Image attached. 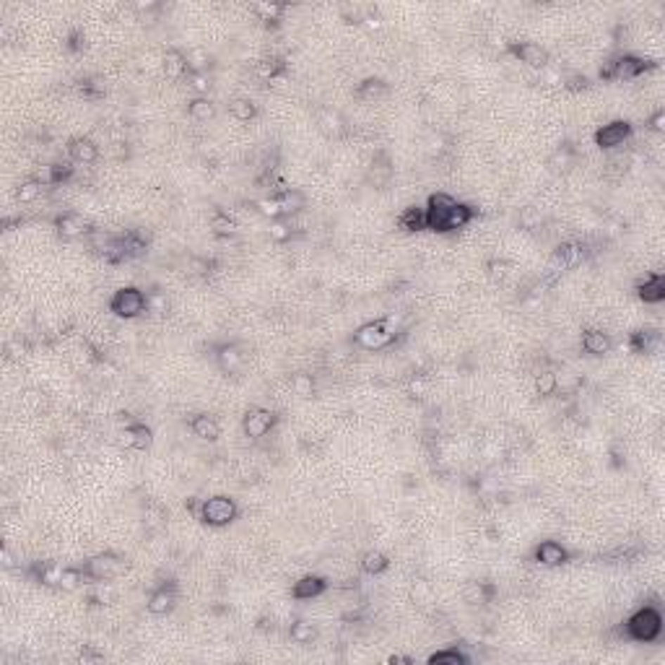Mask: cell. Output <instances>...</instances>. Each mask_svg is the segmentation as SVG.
<instances>
[{"instance_id": "cell-52", "label": "cell", "mask_w": 665, "mask_h": 665, "mask_svg": "<svg viewBox=\"0 0 665 665\" xmlns=\"http://www.w3.org/2000/svg\"><path fill=\"white\" fill-rule=\"evenodd\" d=\"M167 309H169L167 297L159 294V291H151V294H148V312H151V315H167ZM148 312H146V315H148Z\"/></svg>"}, {"instance_id": "cell-16", "label": "cell", "mask_w": 665, "mask_h": 665, "mask_svg": "<svg viewBox=\"0 0 665 665\" xmlns=\"http://www.w3.org/2000/svg\"><path fill=\"white\" fill-rule=\"evenodd\" d=\"M328 588H330V582L325 580V577H320V574H307V577L294 582L291 598H294V600H315V598L325 595Z\"/></svg>"}, {"instance_id": "cell-47", "label": "cell", "mask_w": 665, "mask_h": 665, "mask_svg": "<svg viewBox=\"0 0 665 665\" xmlns=\"http://www.w3.org/2000/svg\"><path fill=\"white\" fill-rule=\"evenodd\" d=\"M73 174H76V167H73V162H55L52 164V188H58V185H65V182H70L73 179Z\"/></svg>"}, {"instance_id": "cell-36", "label": "cell", "mask_w": 665, "mask_h": 665, "mask_svg": "<svg viewBox=\"0 0 665 665\" xmlns=\"http://www.w3.org/2000/svg\"><path fill=\"white\" fill-rule=\"evenodd\" d=\"M387 569H390V559H387L382 551H367V554L361 556V572H364V574L377 577V574H382V572Z\"/></svg>"}, {"instance_id": "cell-43", "label": "cell", "mask_w": 665, "mask_h": 665, "mask_svg": "<svg viewBox=\"0 0 665 665\" xmlns=\"http://www.w3.org/2000/svg\"><path fill=\"white\" fill-rule=\"evenodd\" d=\"M44 190H47V188H44L42 182H37L34 177H29V179H24V182L18 185L16 198L21 200V203H34V200H37L39 195H42Z\"/></svg>"}, {"instance_id": "cell-6", "label": "cell", "mask_w": 665, "mask_h": 665, "mask_svg": "<svg viewBox=\"0 0 665 665\" xmlns=\"http://www.w3.org/2000/svg\"><path fill=\"white\" fill-rule=\"evenodd\" d=\"M276 421H278V416H276L271 408L252 406V408L245 413V418H242V432H245V437H250V439H263V437H268L276 429Z\"/></svg>"}, {"instance_id": "cell-53", "label": "cell", "mask_w": 665, "mask_h": 665, "mask_svg": "<svg viewBox=\"0 0 665 665\" xmlns=\"http://www.w3.org/2000/svg\"><path fill=\"white\" fill-rule=\"evenodd\" d=\"M188 84L193 86L200 96L208 94V89H211V73H208V70H205V73H188Z\"/></svg>"}, {"instance_id": "cell-44", "label": "cell", "mask_w": 665, "mask_h": 665, "mask_svg": "<svg viewBox=\"0 0 665 665\" xmlns=\"http://www.w3.org/2000/svg\"><path fill=\"white\" fill-rule=\"evenodd\" d=\"M86 574L81 567H65L63 569V577H60V590H65V593H73V590H78L81 585H84Z\"/></svg>"}, {"instance_id": "cell-5", "label": "cell", "mask_w": 665, "mask_h": 665, "mask_svg": "<svg viewBox=\"0 0 665 665\" xmlns=\"http://www.w3.org/2000/svg\"><path fill=\"white\" fill-rule=\"evenodd\" d=\"M237 515H239L237 502H234L231 496L219 494V496L203 499L198 520H203L205 525H211V528H226V525H231V522L237 520Z\"/></svg>"}, {"instance_id": "cell-61", "label": "cell", "mask_w": 665, "mask_h": 665, "mask_svg": "<svg viewBox=\"0 0 665 665\" xmlns=\"http://www.w3.org/2000/svg\"><path fill=\"white\" fill-rule=\"evenodd\" d=\"M390 663H413V657H408V655H392V657H390Z\"/></svg>"}, {"instance_id": "cell-55", "label": "cell", "mask_w": 665, "mask_h": 665, "mask_svg": "<svg viewBox=\"0 0 665 665\" xmlns=\"http://www.w3.org/2000/svg\"><path fill=\"white\" fill-rule=\"evenodd\" d=\"M598 78L608 84V81H616V58H608L600 68H598Z\"/></svg>"}, {"instance_id": "cell-26", "label": "cell", "mask_w": 665, "mask_h": 665, "mask_svg": "<svg viewBox=\"0 0 665 665\" xmlns=\"http://www.w3.org/2000/svg\"><path fill=\"white\" fill-rule=\"evenodd\" d=\"M356 99H361V102H380V99H385V96L390 94V86L385 84L382 78H367V81H361V84L356 86Z\"/></svg>"}, {"instance_id": "cell-15", "label": "cell", "mask_w": 665, "mask_h": 665, "mask_svg": "<svg viewBox=\"0 0 665 665\" xmlns=\"http://www.w3.org/2000/svg\"><path fill=\"white\" fill-rule=\"evenodd\" d=\"M533 559L541 567H562V564L569 562V551L559 541H541L533 551Z\"/></svg>"}, {"instance_id": "cell-14", "label": "cell", "mask_w": 665, "mask_h": 665, "mask_svg": "<svg viewBox=\"0 0 665 665\" xmlns=\"http://www.w3.org/2000/svg\"><path fill=\"white\" fill-rule=\"evenodd\" d=\"M582 255H585V250H582L580 242H564V245H559V247L554 250V255H551V260H548L546 271H551V273L567 271V268L580 263Z\"/></svg>"}, {"instance_id": "cell-59", "label": "cell", "mask_w": 665, "mask_h": 665, "mask_svg": "<svg viewBox=\"0 0 665 665\" xmlns=\"http://www.w3.org/2000/svg\"><path fill=\"white\" fill-rule=\"evenodd\" d=\"M86 47V37L81 34V32H73V34L68 37V50L70 52H81Z\"/></svg>"}, {"instance_id": "cell-34", "label": "cell", "mask_w": 665, "mask_h": 665, "mask_svg": "<svg viewBox=\"0 0 665 665\" xmlns=\"http://www.w3.org/2000/svg\"><path fill=\"white\" fill-rule=\"evenodd\" d=\"M229 115L237 122H250V120L257 117V104L247 96H239V99H231L229 102Z\"/></svg>"}, {"instance_id": "cell-40", "label": "cell", "mask_w": 665, "mask_h": 665, "mask_svg": "<svg viewBox=\"0 0 665 665\" xmlns=\"http://www.w3.org/2000/svg\"><path fill=\"white\" fill-rule=\"evenodd\" d=\"M512 271H515V265H512L510 260H504V257H491V260L486 263V276L496 283L507 281V278L512 276Z\"/></svg>"}, {"instance_id": "cell-29", "label": "cell", "mask_w": 665, "mask_h": 665, "mask_svg": "<svg viewBox=\"0 0 665 665\" xmlns=\"http://www.w3.org/2000/svg\"><path fill=\"white\" fill-rule=\"evenodd\" d=\"M494 585H489V582H468L465 588H463V598H465V603H470V606H484V603H491V598H494Z\"/></svg>"}, {"instance_id": "cell-45", "label": "cell", "mask_w": 665, "mask_h": 665, "mask_svg": "<svg viewBox=\"0 0 665 665\" xmlns=\"http://www.w3.org/2000/svg\"><path fill=\"white\" fill-rule=\"evenodd\" d=\"M78 91H81V96H84V99H89V102L102 99V96L107 94V89H104L102 78H84V81H81V86H78Z\"/></svg>"}, {"instance_id": "cell-13", "label": "cell", "mask_w": 665, "mask_h": 665, "mask_svg": "<svg viewBox=\"0 0 665 665\" xmlns=\"http://www.w3.org/2000/svg\"><path fill=\"white\" fill-rule=\"evenodd\" d=\"M151 427H146L143 421H138V418H133L130 424H125V427L120 429V437L117 442L120 447H125V450H146V447H151Z\"/></svg>"}, {"instance_id": "cell-23", "label": "cell", "mask_w": 665, "mask_h": 665, "mask_svg": "<svg viewBox=\"0 0 665 665\" xmlns=\"http://www.w3.org/2000/svg\"><path fill=\"white\" fill-rule=\"evenodd\" d=\"M660 341H663L660 330H655V328H645V330L631 332L629 349L634 351V354H652V351L660 349Z\"/></svg>"}, {"instance_id": "cell-27", "label": "cell", "mask_w": 665, "mask_h": 665, "mask_svg": "<svg viewBox=\"0 0 665 665\" xmlns=\"http://www.w3.org/2000/svg\"><path fill=\"white\" fill-rule=\"evenodd\" d=\"M473 219H476V208H473V205L455 203V205H452L450 216H447V221H444V234L458 231V229H465V226H468Z\"/></svg>"}, {"instance_id": "cell-30", "label": "cell", "mask_w": 665, "mask_h": 665, "mask_svg": "<svg viewBox=\"0 0 665 665\" xmlns=\"http://www.w3.org/2000/svg\"><path fill=\"white\" fill-rule=\"evenodd\" d=\"M398 226H401L403 231H408V234H413V231H424V229H427V216H424V208H418V205H408V208H406V211L398 216Z\"/></svg>"}, {"instance_id": "cell-35", "label": "cell", "mask_w": 665, "mask_h": 665, "mask_svg": "<svg viewBox=\"0 0 665 665\" xmlns=\"http://www.w3.org/2000/svg\"><path fill=\"white\" fill-rule=\"evenodd\" d=\"M536 392L541 398H554L559 392V375L554 369H541L536 375Z\"/></svg>"}, {"instance_id": "cell-57", "label": "cell", "mask_w": 665, "mask_h": 665, "mask_svg": "<svg viewBox=\"0 0 665 665\" xmlns=\"http://www.w3.org/2000/svg\"><path fill=\"white\" fill-rule=\"evenodd\" d=\"M427 390H429V380H427V377L416 375V377H413V380L408 382V392H411V395H418V398H421V395H427Z\"/></svg>"}, {"instance_id": "cell-22", "label": "cell", "mask_w": 665, "mask_h": 665, "mask_svg": "<svg viewBox=\"0 0 665 665\" xmlns=\"http://www.w3.org/2000/svg\"><path fill=\"white\" fill-rule=\"evenodd\" d=\"M190 432L203 442H216L221 437V427L211 413H195L190 418Z\"/></svg>"}, {"instance_id": "cell-21", "label": "cell", "mask_w": 665, "mask_h": 665, "mask_svg": "<svg viewBox=\"0 0 665 665\" xmlns=\"http://www.w3.org/2000/svg\"><path fill=\"white\" fill-rule=\"evenodd\" d=\"M164 76L169 78V81H179V78H188L190 73V65H188V55L182 50H177V47H169V50L164 52Z\"/></svg>"}, {"instance_id": "cell-58", "label": "cell", "mask_w": 665, "mask_h": 665, "mask_svg": "<svg viewBox=\"0 0 665 665\" xmlns=\"http://www.w3.org/2000/svg\"><path fill=\"white\" fill-rule=\"evenodd\" d=\"M647 128L652 130V133H657V136H663L665 133V110H657L655 115L647 120Z\"/></svg>"}, {"instance_id": "cell-4", "label": "cell", "mask_w": 665, "mask_h": 665, "mask_svg": "<svg viewBox=\"0 0 665 665\" xmlns=\"http://www.w3.org/2000/svg\"><path fill=\"white\" fill-rule=\"evenodd\" d=\"M81 569H84L86 580L112 582L115 577H120L122 572L128 569V562L120 554H115V551H102V554H96V556H89Z\"/></svg>"}, {"instance_id": "cell-60", "label": "cell", "mask_w": 665, "mask_h": 665, "mask_svg": "<svg viewBox=\"0 0 665 665\" xmlns=\"http://www.w3.org/2000/svg\"><path fill=\"white\" fill-rule=\"evenodd\" d=\"M200 504H203V499H198V496H190L188 502H185V510L190 512V515H200Z\"/></svg>"}, {"instance_id": "cell-33", "label": "cell", "mask_w": 665, "mask_h": 665, "mask_svg": "<svg viewBox=\"0 0 665 665\" xmlns=\"http://www.w3.org/2000/svg\"><path fill=\"white\" fill-rule=\"evenodd\" d=\"M283 73H286V63H283L281 58H263L260 63H255V76L260 78V81H276V78H281Z\"/></svg>"}, {"instance_id": "cell-2", "label": "cell", "mask_w": 665, "mask_h": 665, "mask_svg": "<svg viewBox=\"0 0 665 665\" xmlns=\"http://www.w3.org/2000/svg\"><path fill=\"white\" fill-rule=\"evenodd\" d=\"M626 637L634 642H655L663 634V614L657 606H642L640 611H634L626 621Z\"/></svg>"}, {"instance_id": "cell-49", "label": "cell", "mask_w": 665, "mask_h": 665, "mask_svg": "<svg viewBox=\"0 0 665 665\" xmlns=\"http://www.w3.org/2000/svg\"><path fill=\"white\" fill-rule=\"evenodd\" d=\"M268 234H271L273 242H289V239L294 237V229H291V224L286 221V219H278V221H271Z\"/></svg>"}, {"instance_id": "cell-9", "label": "cell", "mask_w": 665, "mask_h": 665, "mask_svg": "<svg viewBox=\"0 0 665 665\" xmlns=\"http://www.w3.org/2000/svg\"><path fill=\"white\" fill-rule=\"evenodd\" d=\"M652 68H655V63L650 58H642V55H634V52L616 55V81H637Z\"/></svg>"}, {"instance_id": "cell-1", "label": "cell", "mask_w": 665, "mask_h": 665, "mask_svg": "<svg viewBox=\"0 0 665 665\" xmlns=\"http://www.w3.org/2000/svg\"><path fill=\"white\" fill-rule=\"evenodd\" d=\"M398 335H401V330H398V317L390 315V317H382V320H372V323L361 325V328L354 332V343L367 351H380V349L392 346Z\"/></svg>"}, {"instance_id": "cell-38", "label": "cell", "mask_w": 665, "mask_h": 665, "mask_svg": "<svg viewBox=\"0 0 665 665\" xmlns=\"http://www.w3.org/2000/svg\"><path fill=\"white\" fill-rule=\"evenodd\" d=\"M289 637L291 642H297V645H312V642L317 640V629L312 621H294L289 629Z\"/></svg>"}, {"instance_id": "cell-39", "label": "cell", "mask_w": 665, "mask_h": 665, "mask_svg": "<svg viewBox=\"0 0 665 665\" xmlns=\"http://www.w3.org/2000/svg\"><path fill=\"white\" fill-rule=\"evenodd\" d=\"M164 522H167V510H164L162 504H154V502L146 504V510H143V525H146V530L156 533L159 528H164Z\"/></svg>"}, {"instance_id": "cell-37", "label": "cell", "mask_w": 665, "mask_h": 665, "mask_svg": "<svg viewBox=\"0 0 665 665\" xmlns=\"http://www.w3.org/2000/svg\"><path fill=\"white\" fill-rule=\"evenodd\" d=\"M429 663L432 665H465V663H470V655H465L460 647H447V650H437L434 655H429Z\"/></svg>"}, {"instance_id": "cell-31", "label": "cell", "mask_w": 665, "mask_h": 665, "mask_svg": "<svg viewBox=\"0 0 665 665\" xmlns=\"http://www.w3.org/2000/svg\"><path fill=\"white\" fill-rule=\"evenodd\" d=\"M574 164H577V154H574L572 146H562V148H556L554 154L548 156V169L556 172V174H567Z\"/></svg>"}, {"instance_id": "cell-3", "label": "cell", "mask_w": 665, "mask_h": 665, "mask_svg": "<svg viewBox=\"0 0 665 665\" xmlns=\"http://www.w3.org/2000/svg\"><path fill=\"white\" fill-rule=\"evenodd\" d=\"M110 312L117 315L120 320H136V317L148 312V294L141 291L138 286H122L112 294Z\"/></svg>"}, {"instance_id": "cell-24", "label": "cell", "mask_w": 665, "mask_h": 665, "mask_svg": "<svg viewBox=\"0 0 665 665\" xmlns=\"http://www.w3.org/2000/svg\"><path fill=\"white\" fill-rule=\"evenodd\" d=\"M611 346H614V341H611L608 332L595 330V328L582 332V351L590 354V356H603V354L611 351Z\"/></svg>"}, {"instance_id": "cell-51", "label": "cell", "mask_w": 665, "mask_h": 665, "mask_svg": "<svg viewBox=\"0 0 665 665\" xmlns=\"http://www.w3.org/2000/svg\"><path fill=\"white\" fill-rule=\"evenodd\" d=\"M255 11L263 16V21L268 26L271 24H278L281 21V13H283V6H268V3H257Z\"/></svg>"}, {"instance_id": "cell-46", "label": "cell", "mask_w": 665, "mask_h": 665, "mask_svg": "<svg viewBox=\"0 0 665 665\" xmlns=\"http://www.w3.org/2000/svg\"><path fill=\"white\" fill-rule=\"evenodd\" d=\"M188 65L190 73H205V70L211 68V55L203 47H195V50L188 52Z\"/></svg>"}, {"instance_id": "cell-7", "label": "cell", "mask_w": 665, "mask_h": 665, "mask_svg": "<svg viewBox=\"0 0 665 665\" xmlns=\"http://www.w3.org/2000/svg\"><path fill=\"white\" fill-rule=\"evenodd\" d=\"M631 136H634L631 122H626V120H611L603 128L595 130V146L603 148V151H614V148H621V146L629 143Z\"/></svg>"}, {"instance_id": "cell-48", "label": "cell", "mask_w": 665, "mask_h": 665, "mask_svg": "<svg viewBox=\"0 0 665 665\" xmlns=\"http://www.w3.org/2000/svg\"><path fill=\"white\" fill-rule=\"evenodd\" d=\"M115 600V590H112L110 582H94V590L89 595V603L94 606H104V603H112Z\"/></svg>"}, {"instance_id": "cell-41", "label": "cell", "mask_w": 665, "mask_h": 665, "mask_svg": "<svg viewBox=\"0 0 665 665\" xmlns=\"http://www.w3.org/2000/svg\"><path fill=\"white\" fill-rule=\"evenodd\" d=\"M291 390H294V395H299V398H312L317 390L315 377L307 375V372H297V375L291 377Z\"/></svg>"}, {"instance_id": "cell-32", "label": "cell", "mask_w": 665, "mask_h": 665, "mask_svg": "<svg viewBox=\"0 0 665 665\" xmlns=\"http://www.w3.org/2000/svg\"><path fill=\"white\" fill-rule=\"evenodd\" d=\"M188 117L193 122H208L216 117V104L208 96H195L188 102Z\"/></svg>"}, {"instance_id": "cell-56", "label": "cell", "mask_w": 665, "mask_h": 665, "mask_svg": "<svg viewBox=\"0 0 665 665\" xmlns=\"http://www.w3.org/2000/svg\"><path fill=\"white\" fill-rule=\"evenodd\" d=\"M102 660H104V655L99 652V650H94V647H84L81 652H78V663H84V665L102 663Z\"/></svg>"}, {"instance_id": "cell-42", "label": "cell", "mask_w": 665, "mask_h": 665, "mask_svg": "<svg viewBox=\"0 0 665 665\" xmlns=\"http://www.w3.org/2000/svg\"><path fill=\"white\" fill-rule=\"evenodd\" d=\"M255 211L260 216H265V219H271V221H278V219H283V208L281 203H278V198L276 195H268V198H260V200H255Z\"/></svg>"}, {"instance_id": "cell-12", "label": "cell", "mask_w": 665, "mask_h": 665, "mask_svg": "<svg viewBox=\"0 0 665 665\" xmlns=\"http://www.w3.org/2000/svg\"><path fill=\"white\" fill-rule=\"evenodd\" d=\"M174 606H177V585L174 582H162L146 600V611L151 616H167L174 611Z\"/></svg>"}, {"instance_id": "cell-25", "label": "cell", "mask_w": 665, "mask_h": 665, "mask_svg": "<svg viewBox=\"0 0 665 665\" xmlns=\"http://www.w3.org/2000/svg\"><path fill=\"white\" fill-rule=\"evenodd\" d=\"M276 198H278V203L283 208V219L302 214L307 208V195L297 188H283L281 193H276Z\"/></svg>"}, {"instance_id": "cell-50", "label": "cell", "mask_w": 665, "mask_h": 665, "mask_svg": "<svg viewBox=\"0 0 665 665\" xmlns=\"http://www.w3.org/2000/svg\"><path fill=\"white\" fill-rule=\"evenodd\" d=\"M320 125H323V130L325 133H332V136H338L343 128H346V122H343L335 112H330V110H325L323 115H320Z\"/></svg>"}, {"instance_id": "cell-10", "label": "cell", "mask_w": 665, "mask_h": 665, "mask_svg": "<svg viewBox=\"0 0 665 665\" xmlns=\"http://www.w3.org/2000/svg\"><path fill=\"white\" fill-rule=\"evenodd\" d=\"M507 52H510L515 60L525 63L528 68H538V70L548 68V60H551L546 47H541L538 42H510Z\"/></svg>"}, {"instance_id": "cell-18", "label": "cell", "mask_w": 665, "mask_h": 665, "mask_svg": "<svg viewBox=\"0 0 665 665\" xmlns=\"http://www.w3.org/2000/svg\"><path fill=\"white\" fill-rule=\"evenodd\" d=\"M214 361L221 372L234 375V372H239L242 364H245V354H242V349H239L237 343H221V346H216L214 351Z\"/></svg>"}, {"instance_id": "cell-19", "label": "cell", "mask_w": 665, "mask_h": 665, "mask_svg": "<svg viewBox=\"0 0 665 665\" xmlns=\"http://www.w3.org/2000/svg\"><path fill=\"white\" fill-rule=\"evenodd\" d=\"M392 174H395V167H392V159L387 151H380V154H375V159H372V164H369V172H367V182L369 185H375V188H385L387 182L392 179Z\"/></svg>"}, {"instance_id": "cell-28", "label": "cell", "mask_w": 665, "mask_h": 665, "mask_svg": "<svg viewBox=\"0 0 665 665\" xmlns=\"http://www.w3.org/2000/svg\"><path fill=\"white\" fill-rule=\"evenodd\" d=\"M208 226H211V231H214L219 239H224V242H229V239L237 234V221H234V216H229L224 208H216L214 214H211Z\"/></svg>"}, {"instance_id": "cell-20", "label": "cell", "mask_w": 665, "mask_h": 665, "mask_svg": "<svg viewBox=\"0 0 665 665\" xmlns=\"http://www.w3.org/2000/svg\"><path fill=\"white\" fill-rule=\"evenodd\" d=\"M637 297L645 304H663L665 302V276L663 273H650L645 281L637 286Z\"/></svg>"}, {"instance_id": "cell-11", "label": "cell", "mask_w": 665, "mask_h": 665, "mask_svg": "<svg viewBox=\"0 0 665 665\" xmlns=\"http://www.w3.org/2000/svg\"><path fill=\"white\" fill-rule=\"evenodd\" d=\"M52 226H55V234L60 239H78V237H89V221L84 216L76 214V211H65V214H58L52 219Z\"/></svg>"}, {"instance_id": "cell-8", "label": "cell", "mask_w": 665, "mask_h": 665, "mask_svg": "<svg viewBox=\"0 0 665 665\" xmlns=\"http://www.w3.org/2000/svg\"><path fill=\"white\" fill-rule=\"evenodd\" d=\"M455 203H458V200L452 195H447V193H432L427 200V208H424L427 229L437 231V234H444V221H447V216H450Z\"/></svg>"}, {"instance_id": "cell-17", "label": "cell", "mask_w": 665, "mask_h": 665, "mask_svg": "<svg viewBox=\"0 0 665 665\" xmlns=\"http://www.w3.org/2000/svg\"><path fill=\"white\" fill-rule=\"evenodd\" d=\"M68 156L73 164H84V167H91L99 159V146L86 136L70 138L68 141Z\"/></svg>"}, {"instance_id": "cell-54", "label": "cell", "mask_w": 665, "mask_h": 665, "mask_svg": "<svg viewBox=\"0 0 665 665\" xmlns=\"http://www.w3.org/2000/svg\"><path fill=\"white\" fill-rule=\"evenodd\" d=\"M562 86L567 91H585L590 86V78L585 76V73H569V76L562 81Z\"/></svg>"}]
</instances>
